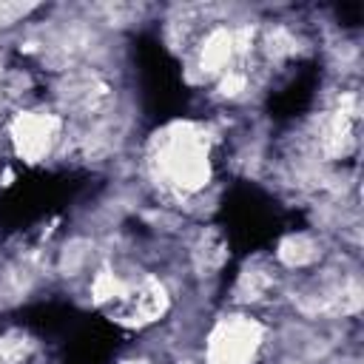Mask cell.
I'll return each mask as SVG.
<instances>
[{"label":"cell","instance_id":"6da1fadb","mask_svg":"<svg viewBox=\"0 0 364 364\" xmlns=\"http://www.w3.org/2000/svg\"><path fill=\"white\" fill-rule=\"evenodd\" d=\"M216 134L196 119H176L159 128L145 145V173L173 202L199 199L216 173Z\"/></svg>","mask_w":364,"mask_h":364},{"label":"cell","instance_id":"7a4b0ae2","mask_svg":"<svg viewBox=\"0 0 364 364\" xmlns=\"http://www.w3.org/2000/svg\"><path fill=\"white\" fill-rule=\"evenodd\" d=\"M267 327L247 316L230 313L222 316L205 336V364H256L264 350Z\"/></svg>","mask_w":364,"mask_h":364},{"label":"cell","instance_id":"3957f363","mask_svg":"<svg viewBox=\"0 0 364 364\" xmlns=\"http://www.w3.org/2000/svg\"><path fill=\"white\" fill-rule=\"evenodd\" d=\"M9 142L26 162H46L65 148L68 119L51 108H26L9 122Z\"/></svg>","mask_w":364,"mask_h":364},{"label":"cell","instance_id":"277c9868","mask_svg":"<svg viewBox=\"0 0 364 364\" xmlns=\"http://www.w3.org/2000/svg\"><path fill=\"white\" fill-rule=\"evenodd\" d=\"M279 262L284 264V267H296V270H301V267H310L313 262H318V256H321V245H318V239L313 236V233H293V236H287L282 245H279Z\"/></svg>","mask_w":364,"mask_h":364},{"label":"cell","instance_id":"5b68a950","mask_svg":"<svg viewBox=\"0 0 364 364\" xmlns=\"http://www.w3.org/2000/svg\"><path fill=\"white\" fill-rule=\"evenodd\" d=\"M125 364H156V361H148V358H139V361H125Z\"/></svg>","mask_w":364,"mask_h":364}]
</instances>
